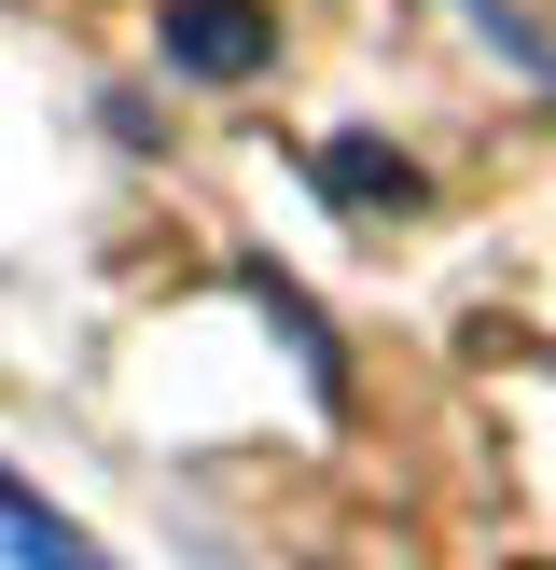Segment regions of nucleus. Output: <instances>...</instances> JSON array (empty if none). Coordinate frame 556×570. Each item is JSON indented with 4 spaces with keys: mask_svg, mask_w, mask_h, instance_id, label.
<instances>
[{
    "mask_svg": "<svg viewBox=\"0 0 556 570\" xmlns=\"http://www.w3.org/2000/svg\"><path fill=\"white\" fill-rule=\"evenodd\" d=\"M167 70H195V83L278 70V14L265 0H167Z\"/></svg>",
    "mask_w": 556,
    "mask_h": 570,
    "instance_id": "f257e3e1",
    "label": "nucleus"
},
{
    "mask_svg": "<svg viewBox=\"0 0 556 570\" xmlns=\"http://www.w3.org/2000/svg\"><path fill=\"white\" fill-rule=\"evenodd\" d=\"M0 543H14V570H111L98 543H83V529H56L42 501L14 488V473H0Z\"/></svg>",
    "mask_w": 556,
    "mask_h": 570,
    "instance_id": "f03ea898",
    "label": "nucleus"
}]
</instances>
